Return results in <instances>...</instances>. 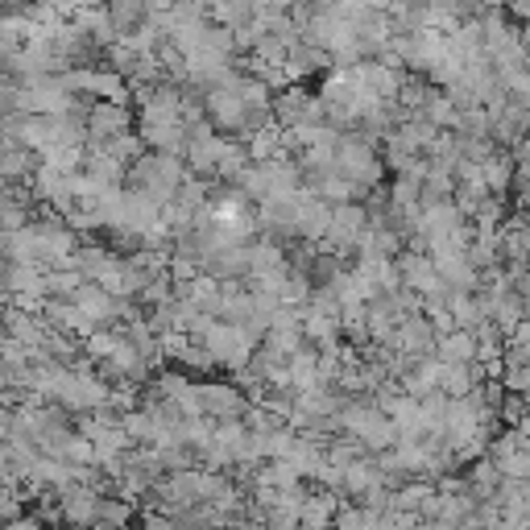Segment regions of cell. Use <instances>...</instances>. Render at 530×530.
Here are the masks:
<instances>
[{
	"mask_svg": "<svg viewBox=\"0 0 530 530\" xmlns=\"http://www.w3.org/2000/svg\"><path fill=\"white\" fill-rule=\"evenodd\" d=\"M141 0H112V21H117L120 29H129L133 21H141Z\"/></svg>",
	"mask_w": 530,
	"mask_h": 530,
	"instance_id": "6da1fadb",
	"label": "cell"
}]
</instances>
